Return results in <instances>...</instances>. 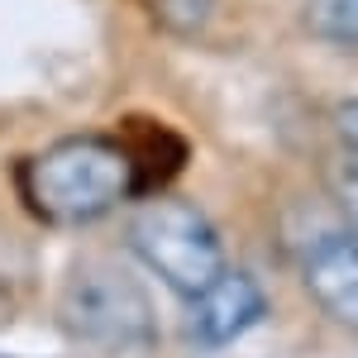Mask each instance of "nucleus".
I'll use <instances>...</instances> for the list:
<instances>
[{
	"label": "nucleus",
	"mask_w": 358,
	"mask_h": 358,
	"mask_svg": "<svg viewBox=\"0 0 358 358\" xmlns=\"http://www.w3.org/2000/svg\"><path fill=\"white\" fill-rule=\"evenodd\" d=\"M143 5H148V15L163 29H172V34H196V29H206L210 24V10H215V0H143Z\"/></svg>",
	"instance_id": "6e6552de"
},
{
	"label": "nucleus",
	"mask_w": 358,
	"mask_h": 358,
	"mask_svg": "<svg viewBox=\"0 0 358 358\" xmlns=\"http://www.w3.org/2000/svg\"><path fill=\"white\" fill-rule=\"evenodd\" d=\"M301 20L320 43L358 48V0H306Z\"/></svg>",
	"instance_id": "423d86ee"
},
{
	"label": "nucleus",
	"mask_w": 358,
	"mask_h": 358,
	"mask_svg": "<svg viewBox=\"0 0 358 358\" xmlns=\"http://www.w3.org/2000/svg\"><path fill=\"white\" fill-rule=\"evenodd\" d=\"M325 187H330L339 215L349 220V229L358 234V153L339 148L330 163H325Z\"/></svg>",
	"instance_id": "0eeeda50"
},
{
	"label": "nucleus",
	"mask_w": 358,
	"mask_h": 358,
	"mask_svg": "<svg viewBox=\"0 0 358 358\" xmlns=\"http://www.w3.org/2000/svg\"><path fill=\"white\" fill-rule=\"evenodd\" d=\"M57 320L91 349H138L153 339V301L120 263H82L62 277Z\"/></svg>",
	"instance_id": "7ed1b4c3"
},
{
	"label": "nucleus",
	"mask_w": 358,
	"mask_h": 358,
	"mask_svg": "<svg viewBox=\"0 0 358 358\" xmlns=\"http://www.w3.org/2000/svg\"><path fill=\"white\" fill-rule=\"evenodd\" d=\"M334 129H339V138H344V148L358 153V101H344V106L334 110Z\"/></svg>",
	"instance_id": "1a4fd4ad"
},
{
	"label": "nucleus",
	"mask_w": 358,
	"mask_h": 358,
	"mask_svg": "<svg viewBox=\"0 0 358 358\" xmlns=\"http://www.w3.org/2000/svg\"><path fill=\"white\" fill-rule=\"evenodd\" d=\"M0 358H5V354H0Z\"/></svg>",
	"instance_id": "9d476101"
},
{
	"label": "nucleus",
	"mask_w": 358,
	"mask_h": 358,
	"mask_svg": "<svg viewBox=\"0 0 358 358\" xmlns=\"http://www.w3.org/2000/svg\"><path fill=\"white\" fill-rule=\"evenodd\" d=\"M138 187L134 158L101 134H72L20 167V196L43 224H91Z\"/></svg>",
	"instance_id": "f257e3e1"
},
{
	"label": "nucleus",
	"mask_w": 358,
	"mask_h": 358,
	"mask_svg": "<svg viewBox=\"0 0 358 358\" xmlns=\"http://www.w3.org/2000/svg\"><path fill=\"white\" fill-rule=\"evenodd\" d=\"M301 282L320 315L339 330L358 334V234L354 229H320L301 248Z\"/></svg>",
	"instance_id": "20e7f679"
},
{
	"label": "nucleus",
	"mask_w": 358,
	"mask_h": 358,
	"mask_svg": "<svg viewBox=\"0 0 358 358\" xmlns=\"http://www.w3.org/2000/svg\"><path fill=\"white\" fill-rule=\"evenodd\" d=\"M129 248L177 296L196 301L224 273V239L192 201H148L129 220Z\"/></svg>",
	"instance_id": "f03ea898"
},
{
	"label": "nucleus",
	"mask_w": 358,
	"mask_h": 358,
	"mask_svg": "<svg viewBox=\"0 0 358 358\" xmlns=\"http://www.w3.org/2000/svg\"><path fill=\"white\" fill-rule=\"evenodd\" d=\"M268 310V292L248 268H224L192 301V339L201 349H224L244 330H253Z\"/></svg>",
	"instance_id": "39448f33"
}]
</instances>
